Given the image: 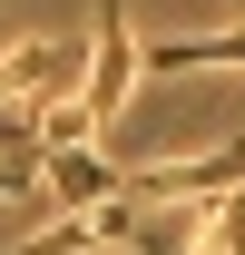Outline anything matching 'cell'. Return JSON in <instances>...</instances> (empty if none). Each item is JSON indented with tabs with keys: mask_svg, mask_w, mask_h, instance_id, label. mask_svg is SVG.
I'll use <instances>...</instances> for the list:
<instances>
[{
	"mask_svg": "<svg viewBox=\"0 0 245 255\" xmlns=\"http://www.w3.org/2000/svg\"><path fill=\"white\" fill-rule=\"evenodd\" d=\"M236 187H245V137H226V147H206V157H167V167L118 177L127 206H206V196H236Z\"/></svg>",
	"mask_w": 245,
	"mask_h": 255,
	"instance_id": "3",
	"label": "cell"
},
{
	"mask_svg": "<svg viewBox=\"0 0 245 255\" xmlns=\"http://www.w3.org/2000/svg\"><path fill=\"white\" fill-rule=\"evenodd\" d=\"M79 79H89V39H10V49H0V108L20 128H30L39 108L79 98Z\"/></svg>",
	"mask_w": 245,
	"mask_h": 255,
	"instance_id": "1",
	"label": "cell"
},
{
	"mask_svg": "<svg viewBox=\"0 0 245 255\" xmlns=\"http://www.w3.org/2000/svg\"><path fill=\"white\" fill-rule=\"evenodd\" d=\"M39 187L59 196V206H108L118 196V167L98 157V147H39Z\"/></svg>",
	"mask_w": 245,
	"mask_h": 255,
	"instance_id": "4",
	"label": "cell"
},
{
	"mask_svg": "<svg viewBox=\"0 0 245 255\" xmlns=\"http://www.w3.org/2000/svg\"><path fill=\"white\" fill-rule=\"evenodd\" d=\"M0 147H39V137H30L20 118H10V108H0Z\"/></svg>",
	"mask_w": 245,
	"mask_h": 255,
	"instance_id": "7",
	"label": "cell"
},
{
	"mask_svg": "<svg viewBox=\"0 0 245 255\" xmlns=\"http://www.w3.org/2000/svg\"><path fill=\"white\" fill-rule=\"evenodd\" d=\"M226 10H245V0H226Z\"/></svg>",
	"mask_w": 245,
	"mask_h": 255,
	"instance_id": "8",
	"label": "cell"
},
{
	"mask_svg": "<svg viewBox=\"0 0 245 255\" xmlns=\"http://www.w3.org/2000/svg\"><path fill=\"white\" fill-rule=\"evenodd\" d=\"M127 89H137V30H127L118 0H98V10H89V79H79V118H89V137L127 108Z\"/></svg>",
	"mask_w": 245,
	"mask_h": 255,
	"instance_id": "2",
	"label": "cell"
},
{
	"mask_svg": "<svg viewBox=\"0 0 245 255\" xmlns=\"http://www.w3.org/2000/svg\"><path fill=\"white\" fill-rule=\"evenodd\" d=\"M186 69H245V30H216V39H147V49H137V79H186Z\"/></svg>",
	"mask_w": 245,
	"mask_h": 255,
	"instance_id": "5",
	"label": "cell"
},
{
	"mask_svg": "<svg viewBox=\"0 0 245 255\" xmlns=\"http://www.w3.org/2000/svg\"><path fill=\"white\" fill-rule=\"evenodd\" d=\"M196 255H245V187L206 206V236H196Z\"/></svg>",
	"mask_w": 245,
	"mask_h": 255,
	"instance_id": "6",
	"label": "cell"
}]
</instances>
